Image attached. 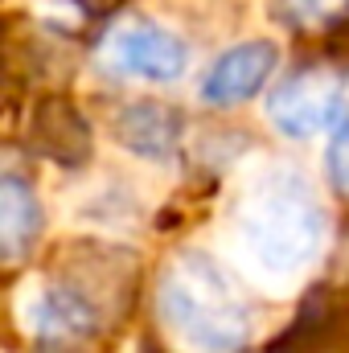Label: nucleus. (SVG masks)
I'll list each match as a JSON object with an SVG mask.
<instances>
[{"instance_id":"obj_7","label":"nucleus","mask_w":349,"mask_h":353,"mask_svg":"<svg viewBox=\"0 0 349 353\" xmlns=\"http://www.w3.org/2000/svg\"><path fill=\"white\" fill-rule=\"evenodd\" d=\"M115 136L136 157L165 161V157H173L177 140H181V115H177L173 107H161V103H136V107L119 111Z\"/></svg>"},{"instance_id":"obj_4","label":"nucleus","mask_w":349,"mask_h":353,"mask_svg":"<svg viewBox=\"0 0 349 353\" xmlns=\"http://www.w3.org/2000/svg\"><path fill=\"white\" fill-rule=\"evenodd\" d=\"M341 111V74L333 66H304L267 94V119L283 140H312Z\"/></svg>"},{"instance_id":"obj_9","label":"nucleus","mask_w":349,"mask_h":353,"mask_svg":"<svg viewBox=\"0 0 349 353\" xmlns=\"http://www.w3.org/2000/svg\"><path fill=\"white\" fill-rule=\"evenodd\" d=\"M292 12L304 25H333L349 17V0H292Z\"/></svg>"},{"instance_id":"obj_1","label":"nucleus","mask_w":349,"mask_h":353,"mask_svg":"<svg viewBox=\"0 0 349 353\" xmlns=\"http://www.w3.org/2000/svg\"><path fill=\"white\" fill-rule=\"evenodd\" d=\"M222 247L251 288L296 292L329 247V210L312 176L288 161L251 165L230 189Z\"/></svg>"},{"instance_id":"obj_2","label":"nucleus","mask_w":349,"mask_h":353,"mask_svg":"<svg viewBox=\"0 0 349 353\" xmlns=\"http://www.w3.org/2000/svg\"><path fill=\"white\" fill-rule=\"evenodd\" d=\"M157 321L177 353H243L255 337L247 296L226 267L197 247L169 255L161 267Z\"/></svg>"},{"instance_id":"obj_5","label":"nucleus","mask_w":349,"mask_h":353,"mask_svg":"<svg viewBox=\"0 0 349 353\" xmlns=\"http://www.w3.org/2000/svg\"><path fill=\"white\" fill-rule=\"evenodd\" d=\"M275 66H279V46L275 41H267V37L239 41V46L222 50L214 58V66L206 70L201 103H210V107H239V103L255 99L271 83Z\"/></svg>"},{"instance_id":"obj_8","label":"nucleus","mask_w":349,"mask_h":353,"mask_svg":"<svg viewBox=\"0 0 349 353\" xmlns=\"http://www.w3.org/2000/svg\"><path fill=\"white\" fill-rule=\"evenodd\" d=\"M325 173H329V185L349 197V119H341L329 136V148H325Z\"/></svg>"},{"instance_id":"obj_6","label":"nucleus","mask_w":349,"mask_h":353,"mask_svg":"<svg viewBox=\"0 0 349 353\" xmlns=\"http://www.w3.org/2000/svg\"><path fill=\"white\" fill-rule=\"evenodd\" d=\"M41 226H46V214H41V201H37V189L17 173H4L0 181V247H4V259L17 263L33 251V243L41 239Z\"/></svg>"},{"instance_id":"obj_3","label":"nucleus","mask_w":349,"mask_h":353,"mask_svg":"<svg viewBox=\"0 0 349 353\" xmlns=\"http://www.w3.org/2000/svg\"><path fill=\"white\" fill-rule=\"evenodd\" d=\"M99 66L132 83H177L189 70V46L152 17H123L99 46Z\"/></svg>"}]
</instances>
